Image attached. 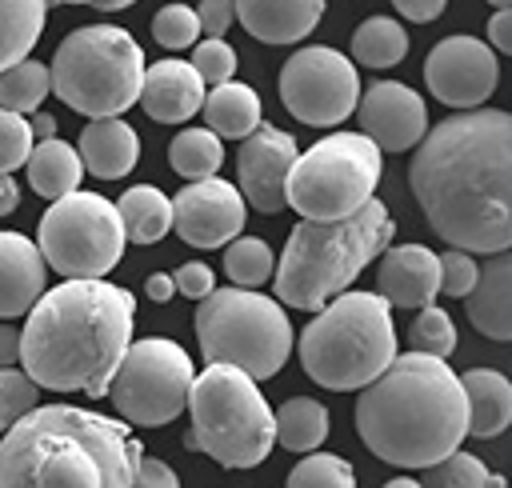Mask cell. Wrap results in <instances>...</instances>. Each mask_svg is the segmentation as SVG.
Here are the masks:
<instances>
[{
  "mask_svg": "<svg viewBox=\"0 0 512 488\" xmlns=\"http://www.w3.org/2000/svg\"><path fill=\"white\" fill-rule=\"evenodd\" d=\"M408 184L436 236L464 252L512 244V116L468 108L416 140Z\"/></svg>",
  "mask_w": 512,
  "mask_h": 488,
  "instance_id": "1",
  "label": "cell"
},
{
  "mask_svg": "<svg viewBox=\"0 0 512 488\" xmlns=\"http://www.w3.org/2000/svg\"><path fill=\"white\" fill-rule=\"evenodd\" d=\"M136 300L128 288L64 280L40 292L20 328V368L48 392L108 396V380L132 344Z\"/></svg>",
  "mask_w": 512,
  "mask_h": 488,
  "instance_id": "2",
  "label": "cell"
},
{
  "mask_svg": "<svg viewBox=\"0 0 512 488\" xmlns=\"http://www.w3.org/2000/svg\"><path fill=\"white\" fill-rule=\"evenodd\" d=\"M356 432L372 456L396 468H428L468 436L460 376L428 352H404L384 364L356 396Z\"/></svg>",
  "mask_w": 512,
  "mask_h": 488,
  "instance_id": "3",
  "label": "cell"
},
{
  "mask_svg": "<svg viewBox=\"0 0 512 488\" xmlns=\"http://www.w3.org/2000/svg\"><path fill=\"white\" fill-rule=\"evenodd\" d=\"M140 452L124 420L72 404L28 408L0 432V488H124Z\"/></svg>",
  "mask_w": 512,
  "mask_h": 488,
  "instance_id": "4",
  "label": "cell"
},
{
  "mask_svg": "<svg viewBox=\"0 0 512 488\" xmlns=\"http://www.w3.org/2000/svg\"><path fill=\"white\" fill-rule=\"evenodd\" d=\"M396 236L384 200H364L340 220H300L288 232L280 264L272 268L276 300L288 308L316 312L324 300L344 292Z\"/></svg>",
  "mask_w": 512,
  "mask_h": 488,
  "instance_id": "5",
  "label": "cell"
},
{
  "mask_svg": "<svg viewBox=\"0 0 512 488\" xmlns=\"http://www.w3.org/2000/svg\"><path fill=\"white\" fill-rule=\"evenodd\" d=\"M392 304L376 292H336L316 308V320L300 332L304 372L332 392L364 388L396 356Z\"/></svg>",
  "mask_w": 512,
  "mask_h": 488,
  "instance_id": "6",
  "label": "cell"
},
{
  "mask_svg": "<svg viewBox=\"0 0 512 488\" xmlns=\"http://www.w3.org/2000/svg\"><path fill=\"white\" fill-rule=\"evenodd\" d=\"M184 408L192 412L184 448H200L224 468H256L268 460L276 444L272 408L256 380L236 364L212 360L200 376H192Z\"/></svg>",
  "mask_w": 512,
  "mask_h": 488,
  "instance_id": "7",
  "label": "cell"
},
{
  "mask_svg": "<svg viewBox=\"0 0 512 488\" xmlns=\"http://www.w3.org/2000/svg\"><path fill=\"white\" fill-rule=\"evenodd\" d=\"M144 80V52L140 44L116 24H84L68 32L48 64V84L72 112L120 116L136 104Z\"/></svg>",
  "mask_w": 512,
  "mask_h": 488,
  "instance_id": "8",
  "label": "cell"
},
{
  "mask_svg": "<svg viewBox=\"0 0 512 488\" xmlns=\"http://www.w3.org/2000/svg\"><path fill=\"white\" fill-rule=\"evenodd\" d=\"M200 356L212 364H236L256 384L276 376L292 352V324L284 304L256 288H212L196 304Z\"/></svg>",
  "mask_w": 512,
  "mask_h": 488,
  "instance_id": "9",
  "label": "cell"
},
{
  "mask_svg": "<svg viewBox=\"0 0 512 488\" xmlns=\"http://www.w3.org/2000/svg\"><path fill=\"white\" fill-rule=\"evenodd\" d=\"M380 184V148L364 132H332L296 152L284 176V204L304 220H340L372 200Z\"/></svg>",
  "mask_w": 512,
  "mask_h": 488,
  "instance_id": "10",
  "label": "cell"
},
{
  "mask_svg": "<svg viewBox=\"0 0 512 488\" xmlns=\"http://www.w3.org/2000/svg\"><path fill=\"white\" fill-rule=\"evenodd\" d=\"M124 224L112 200L96 192H64L40 216L36 248L52 272L64 280H96L108 276L124 256Z\"/></svg>",
  "mask_w": 512,
  "mask_h": 488,
  "instance_id": "11",
  "label": "cell"
},
{
  "mask_svg": "<svg viewBox=\"0 0 512 488\" xmlns=\"http://www.w3.org/2000/svg\"><path fill=\"white\" fill-rule=\"evenodd\" d=\"M188 384H192L188 352L176 340L148 336V340H136L124 348V356L108 380V396L128 424L160 428L184 412Z\"/></svg>",
  "mask_w": 512,
  "mask_h": 488,
  "instance_id": "12",
  "label": "cell"
},
{
  "mask_svg": "<svg viewBox=\"0 0 512 488\" xmlns=\"http://www.w3.org/2000/svg\"><path fill=\"white\" fill-rule=\"evenodd\" d=\"M360 100V76L336 48H296L280 68V104L312 128H332L352 116Z\"/></svg>",
  "mask_w": 512,
  "mask_h": 488,
  "instance_id": "13",
  "label": "cell"
},
{
  "mask_svg": "<svg viewBox=\"0 0 512 488\" xmlns=\"http://www.w3.org/2000/svg\"><path fill=\"white\" fill-rule=\"evenodd\" d=\"M496 76H500L496 52L476 36H444L424 60L428 92L448 108L484 104L496 92Z\"/></svg>",
  "mask_w": 512,
  "mask_h": 488,
  "instance_id": "14",
  "label": "cell"
},
{
  "mask_svg": "<svg viewBox=\"0 0 512 488\" xmlns=\"http://www.w3.org/2000/svg\"><path fill=\"white\" fill-rule=\"evenodd\" d=\"M244 216H248V204L240 188L216 176L188 180L172 196V228L192 248H224L232 236L244 232Z\"/></svg>",
  "mask_w": 512,
  "mask_h": 488,
  "instance_id": "15",
  "label": "cell"
},
{
  "mask_svg": "<svg viewBox=\"0 0 512 488\" xmlns=\"http://www.w3.org/2000/svg\"><path fill=\"white\" fill-rule=\"evenodd\" d=\"M240 152H236V176H240V196L244 204H252L256 212L272 216L284 204V176L296 160V136L272 128V124H256L248 136H240Z\"/></svg>",
  "mask_w": 512,
  "mask_h": 488,
  "instance_id": "16",
  "label": "cell"
},
{
  "mask_svg": "<svg viewBox=\"0 0 512 488\" xmlns=\"http://www.w3.org/2000/svg\"><path fill=\"white\" fill-rule=\"evenodd\" d=\"M352 112L360 120V132L380 152H408L428 132V108H424V100L408 84H396V80H376L356 100Z\"/></svg>",
  "mask_w": 512,
  "mask_h": 488,
  "instance_id": "17",
  "label": "cell"
},
{
  "mask_svg": "<svg viewBox=\"0 0 512 488\" xmlns=\"http://www.w3.org/2000/svg\"><path fill=\"white\" fill-rule=\"evenodd\" d=\"M376 284L396 308H424L440 296V256L424 244H396L384 252Z\"/></svg>",
  "mask_w": 512,
  "mask_h": 488,
  "instance_id": "18",
  "label": "cell"
},
{
  "mask_svg": "<svg viewBox=\"0 0 512 488\" xmlns=\"http://www.w3.org/2000/svg\"><path fill=\"white\" fill-rule=\"evenodd\" d=\"M136 100L144 104V112L152 120H160V124H184L204 104V80L184 60H160V64L144 68V80H140V96Z\"/></svg>",
  "mask_w": 512,
  "mask_h": 488,
  "instance_id": "19",
  "label": "cell"
},
{
  "mask_svg": "<svg viewBox=\"0 0 512 488\" xmlns=\"http://www.w3.org/2000/svg\"><path fill=\"white\" fill-rule=\"evenodd\" d=\"M236 20L260 44H300L324 16V0H232Z\"/></svg>",
  "mask_w": 512,
  "mask_h": 488,
  "instance_id": "20",
  "label": "cell"
},
{
  "mask_svg": "<svg viewBox=\"0 0 512 488\" xmlns=\"http://www.w3.org/2000/svg\"><path fill=\"white\" fill-rule=\"evenodd\" d=\"M464 308L472 328L488 340H512V256L488 252V264L476 272V284L464 292Z\"/></svg>",
  "mask_w": 512,
  "mask_h": 488,
  "instance_id": "21",
  "label": "cell"
},
{
  "mask_svg": "<svg viewBox=\"0 0 512 488\" xmlns=\"http://www.w3.org/2000/svg\"><path fill=\"white\" fill-rule=\"evenodd\" d=\"M44 256L24 232H0V320L24 316L44 292Z\"/></svg>",
  "mask_w": 512,
  "mask_h": 488,
  "instance_id": "22",
  "label": "cell"
},
{
  "mask_svg": "<svg viewBox=\"0 0 512 488\" xmlns=\"http://www.w3.org/2000/svg\"><path fill=\"white\" fill-rule=\"evenodd\" d=\"M80 164L100 180H120L140 160V136L120 116H96L80 132Z\"/></svg>",
  "mask_w": 512,
  "mask_h": 488,
  "instance_id": "23",
  "label": "cell"
},
{
  "mask_svg": "<svg viewBox=\"0 0 512 488\" xmlns=\"http://www.w3.org/2000/svg\"><path fill=\"white\" fill-rule=\"evenodd\" d=\"M468 404V436L492 440L512 424V384L496 368H468L460 376Z\"/></svg>",
  "mask_w": 512,
  "mask_h": 488,
  "instance_id": "24",
  "label": "cell"
},
{
  "mask_svg": "<svg viewBox=\"0 0 512 488\" xmlns=\"http://www.w3.org/2000/svg\"><path fill=\"white\" fill-rule=\"evenodd\" d=\"M24 168H28L32 192L44 196V200H56V196L72 192V188H80V180H84L80 152H76L72 144L56 140V136L36 140L32 152H28V160H24Z\"/></svg>",
  "mask_w": 512,
  "mask_h": 488,
  "instance_id": "25",
  "label": "cell"
},
{
  "mask_svg": "<svg viewBox=\"0 0 512 488\" xmlns=\"http://www.w3.org/2000/svg\"><path fill=\"white\" fill-rule=\"evenodd\" d=\"M200 112L216 136L240 140L260 124V96L240 80H224V84H212V92H204Z\"/></svg>",
  "mask_w": 512,
  "mask_h": 488,
  "instance_id": "26",
  "label": "cell"
},
{
  "mask_svg": "<svg viewBox=\"0 0 512 488\" xmlns=\"http://www.w3.org/2000/svg\"><path fill=\"white\" fill-rule=\"evenodd\" d=\"M116 212H120V224H124V236L132 244H156L160 236H168L172 228V200L152 188V184H136L128 188L120 200H116Z\"/></svg>",
  "mask_w": 512,
  "mask_h": 488,
  "instance_id": "27",
  "label": "cell"
},
{
  "mask_svg": "<svg viewBox=\"0 0 512 488\" xmlns=\"http://www.w3.org/2000/svg\"><path fill=\"white\" fill-rule=\"evenodd\" d=\"M272 424L276 444H284L288 452H312L328 436V408L312 396H292L272 412Z\"/></svg>",
  "mask_w": 512,
  "mask_h": 488,
  "instance_id": "28",
  "label": "cell"
},
{
  "mask_svg": "<svg viewBox=\"0 0 512 488\" xmlns=\"http://www.w3.org/2000/svg\"><path fill=\"white\" fill-rule=\"evenodd\" d=\"M48 0H0V68L28 56L44 32Z\"/></svg>",
  "mask_w": 512,
  "mask_h": 488,
  "instance_id": "29",
  "label": "cell"
},
{
  "mask_svg": "<svg viewBox=\"0 0 512 488\" xmlns=\"http://www.w3.org/2000/svg\"><path fill=\"white\" fill-rule=\"evenodd\" d=\"M224 160V144L212 128H184L172 136L168 144V164L176 176L184 180H204V176H216Z\"/></svg>",
  "mask_w": 512,
  "mask_h": 488,
  "instance_id": "30",
  "label": "cell"
},
{
  "mask_svg": "<svg viewBox=\"0 0 512 488\" xmlns=\"http://www.w3.org/2000/svg\"><path fill=\"white\" fill-rule=\"evenodd\" d=\"M408 52V32L392 16H372L352 32V56L364 68H392Z\"/></svg>",
  "mask_w": 512,
  "mask_h": 488,
  "instance_id": "31",
  "label": "cell"
},
{
  "mask_svg": "<svg viewBox=\"0 0 512 488\" xmlns=\"http://www.w3.org/2000/svg\"><path fill=\"white\" fill-rule=\"evenodd\" d=\"M48 92H52L48 68L36 64L32 56H20L16 64L0 68V108H12L20 116H32L44 104Z\"/></svg>",
  "mask_w": 512,
  "mask_h": 488,
  "instance_id": "32",
  "label": "cell"
},
{
  "mask_svg": "<svg viewBox=\"0 0 512 488\" xmlns=\"http://www.w3.org/2000/svg\"><path fill=\"white\" fill-rule=\"evenodd\" d=\"M420 472H424L420 480L432 484V488H480V484L504 488V476H492L480 456L460 452V448H452L448 456H440L436 464H428V468H420Z\"/></svg>",
  "mask_w": 512,
  "mask_h": 488,
  "instance_id": "33",
  "label": "cell"
},
{
  "mask_svg": "<svg viewBox=\"0 0 512 488\" xmlns=\"http://www.w3.org/2000/svg\"><path fill=\"white\" fill-rule=\"evenodd\" d=\"M276 260H272V248L264 240H252V236H232L228 248H224V272L232 284L240 288H260L268 276H272Z\"/></svg>",
  "mask_w": 512,
  "mask_h": 488,
  "instance_id": "34",
  "label": "cell"
},
{
  "mask_svg": "<svg viewBox=\"0 0 512 488\" xmlns=\"http://www.w3.org/2000/svg\"><path fill=\"white\" fill-rule=\"evenodd\" d=\"M408 340H412L416 352H428V356L448 360V356L456 352V324H452V316H448L444 308L424 304L420 316H416L412 328H408Z\"/></svg>",
  "mask_w": 512,
  "mask_h": 488,
  "instance_id": "35",
  "label": "cell"
},
{
  "mask_svg": "<svg viewBox=\"0 0 512 488\" xmlns=\"http://www.w3.org/2000/svg\"><path fill=\"white\" fill-rule=\"evenodd\" d=\"M288 484L292 488H312V484H328V488H352L356 484V472L348 468L344 456H332V452H308L304 460H296V468L288 472Z\"/></svg>",
  "mask_w": 512,
  "mask_h": 488,
  "instance_id": "36",
  "label": "cell"
},
{
  "mask_svg": "<svg viewBox=\"0 0 512 488\" xmlns=\"http://www.w3.org/2000/svg\"><path fill=\"white\" fill-rule=\"evenodd\" d=\"M196 36H200V20H196V8H188V4H164L152 16V40L168 52L192 48Z\"/></svg>",
  "mask_w": 512,
  "mask_h": 488,
  "instance_id": "37",
  "label": "cell"
},
{
  "mask_svg": "<svg viewBox=\"0 0 512 488\" xmlns=\"http://www.w3.org/2000/svg\"><path fill=\"white\" fill-rule=\"evenodd\" d=\"M36 400H40V384L24 368H16V364L0 368V432L8 424H16L28 408H36Z\"/></svg>",
  "mask_w": 512,
  "mask_h": 488,
  "instance_id": "38",
  "label": "cell"
},
{
  "mask_svg": "<svg viewBox=\"0 0 512 488\" xmlns=\"http://www.w3.org/2000/svg\"><path fill=\"white\" fill-rule=\"evenodd\" d=\"M192 68L204 84H224L236 76V52L224 36H208L204 44L192 48Z\"/></svg>",
  "mask_w": 512,
  "mask_h": 488,
  "instance_id": "39",
  "label": "cell"
},
{
  "mask_svg": "<svg viewBox=\"0 0 512 488\" xmlns=\"http://www.w3.org/2000/svg\"><path fill=\"white\" fill-rule=\"evenodd\" d=\"M32 128H28V116L12 112V108H0V172H12L28 160L32 152Z\"/></svg>",
  "mask_w": 512,
  "mask_h": 488,
  "instance_id": "40",
  "label": "cell"
},
{
  "mask_svg": "<svg viewBox=\"0 0 512 488\" xmlns=\"http://www.w3.org/2000/svg\"><path fill=\"white\" fill-rule=\"evenodd\" d=\"M476 260H472V252H464V248H452V252H444L440 256V292L444 296H464L472 284H476Z\"/></svg>",
  "mask_w": 512,
  "mask_h": 488,
  "instance_id": "41",
  "label": "cell"
},
{
  "mask_svg": "<svg viewBox=\"0 0 512 488\" xmlns=\"http://www.w3.org/2000/svg\"><path fill=\"white\" fill-rule=\"evenodd\" d=\"M172 284H176V292H180V296L200 300V296H208V292L216 288V272H212L208 264L192 260V264H180V268L172 272Z\"/></svg>",
  "mask_w": 512,
  "mask_h": 488,
  "instance_id": "42",
  "label": "cell"
},
{
  "mask_svg": "<svg viewBox=\"0 0 512 488\" xmlns=\"http://www.w3.org/2000/svg\"><path fill=\"white\" fill-rule=\"evenodd\" d=\"M196 20H200V32H208V36H224L228 24L236 20L232 0H200V4H196Z\"/></svg>",
  "mask_w": 512,
  "mask_h": 488,
  "instance_id": "43",
  "label": "cell"
},
{
  "mask_svg": "<svg viewBox=\"0 0 512 488\" xmlns=\"http://www.w3.org/2000/svg\"><path fill=\"white\" fill-rule=\"evenodd\" d=\"M132 484H140V488H156V484L176 488V484H180V476H176V472H172L164 460H152V456H144V452H140L136 472H132Z\"/></svg>",
  "mask_w": 512,
  "mask_h": 488,
  "instance_id": "44",
  "label": "cell"
},
{
  "mask_svg": "<svg viewBox=\"0 0 512 488\" xmlns=\"http://www.w3.org/2000/svg\"><path fill=\"white\" fill-rule=\"evenodd\" d=\"M392 8H396L404 20L428 24V20H436V16L448 8V0H392Z\"/></svg>",
  "mask_w": 512,
  "mask_h": 488,
  "instance_id": "45",
  "label": "cell"
},
{
  "mask_svg": "<svg viewBox=\"0 0 512 488\" xmlns=\"http://www.w3.org/2000/svg\"><path fill=\"white\" fill-rule=\"evenodd\" d=\"M488 40L496 52H512V8H496V16L488 20Z\"/></svg>",
  "mask_w": 512,
  "mask_h": 488,
  "instance_id": "46",
  "label": "cell"
},
{
  "mask_svg": "<svg viewBox=\"0 0 512 488\" xmlns=\"http://www.w3.org/2000/svg\"><path fill=\"white\" fill-rule=\"evenodd\" d=\"M8 364H20V328L0 320V368H8Z\"/></svg>",
  "mask_w": 512,
  "mask_h": 488,
  "instance_id": "47",
  "label": "cell"
},
{
  "mask_svg": "<svg viewBox=\"0 0 512 488\" xmlns=\"http://www.w3.org/2000/svg\"><path fill=\"white\" fill-rule=\"evenodd\" d=\"M148 300H156V304H164V300H172L176 296V284H172V276H164V272H156V276H148Z\"/></svg>",
  "mask_w": 512,
  "mask_h": 488,
  "instance_id": "48",
  "label": "cell"
},
{
  "mask_svg": "<svg viewBox=\"0 0 512 488\" xmlns=\"http://www.w3.org/2000/svg\"><path fill=\"white\" fill-rule=\"evenodd\" d=\"M16 204H20V188H16V180L8 172H0V216L16 212Z\"/></svg>",
  "mask_w": 512,
  "mask_h": 488,
  "instance_id": "49",
  "label": "cell"
},
{
  "mask_svg": "<svg viewBox=\"0 0 512 488\" xmlns=\"http://www.w3.org/2000/svg\"><path fill=\"white\" fill-rule=\"evenodd\" d=\"M28 128H32V136H36V140H44V136H56V116H52V112H32Z\"/></svg>",
  "mask_w": 512,
  "mask_h": 488,
  "instance_id": "50",
  "label": "cell"
},
{
  "mask_svg": "<svg viewBox=\"0 0 512 488\" xmlns=\"http://www.w3.org/2000/svg\"><path fill=\"white\" fill-rule=\"evenodd\" d=\"M96 8H104V12H116V8H128V4H136V0H92Z\"/></svg>",
  "mask_w": 512,
  "mask_h": 488,
  "instance_id": "51",
  "label": "cell"
},
{
  "mask_svg": "<svg viewBox=\"0 0 512 488\" xmlns=\"http://www.w3.org/2000/svg\"><path fill=\"white\" fill-rule=\"evenodd\" d=\"M388 484H392V488H408V484H416V476H392Z\"/></svg>",
  "mask_w": 512,
  "mask_h": 488,
  "instance_id": "52",
  "label": "cell"
},
{
  "mask_svg": "<svg viewBox=\"0 0 512 488\" xmlns=\"http://www.w3.org/2000/svg\"><path fill=\"white\" fill-rule=\"evenodd\" d=\"M492 8H512V0H488Z\"/></svg>",
  "mask_w": 512,
  "mask_h": 488,
  "instance_id": "53",
  "label": "cell"
},
{
  "mask_svg": "<svg viewBox=\"0 0 512 488\" xmlns=\"http://www.w3.org/2000/svg\"><path fill=\"white\" fill-rule=\"evenodd\" d=\"M56 4H92V0H56Z\"/></svg>",
  "mask_w": 512,
  "mask_h": 488,
  "instance_id": "54",
  "label": "cell"
}]
</instances>
